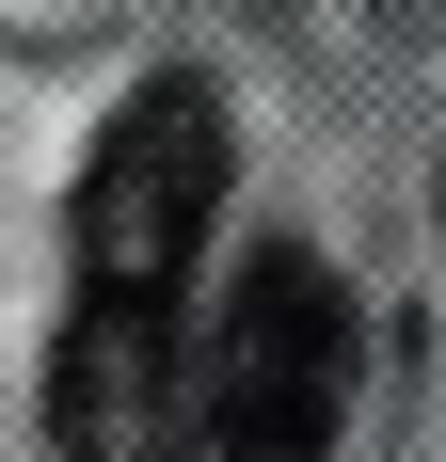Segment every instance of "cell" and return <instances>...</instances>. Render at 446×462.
<instances>
[{
    "instance_id": "6da1fadb",
    "label": "cell",
    "mask_w": 446,
    "mask_h": 462,
    "mask_svg": "<svg viewBox=\"0 0 446 462\" xmlns=\"http://www.w3.org/2000/svg\"><path fill=\"white\" fill-rule=\"evenodd\" d=\"M208 430L223 462H319L351 430V287L319 255H239L223 287V335H208Z\"/></svg>"
},
{
    "instance_id": "7a4b0ae2",
    "label": "cell",
    "mask_w": 446,
    "mask_h": 462,
    "mask_svg": "<svg viewBox=\"0 0 446 462\" xmlns=\"http://www.w3.org/2000/svg\"><path fill=\"white\" fill-rule=\"evenodd\" d=\"M208 208H223V96L208 80H144L128 112L96 128L80 208H64L80 287H176L191 239H208Z\"/></svg>"
},
{
    "instance_id": "3957f363",
    "label": "cell",
    "mask_w": 446,
    "mask_h": 462,
    "mask_svg": "<svg viewBox=\"0 0 446 462\" xmlns=\"http://www.w3.org/2000/svg\"><path fill=\"white\" fill-rule=\"evenodd\" d=\"M176 415H191V367H176L160 287H80V319L48 351V447L64 462H176Z\"/></svg>"
}]
</instances>
